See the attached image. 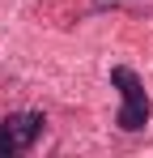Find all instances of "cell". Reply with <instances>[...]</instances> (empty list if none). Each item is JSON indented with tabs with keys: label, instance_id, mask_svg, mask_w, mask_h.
I'll return each mask as SVG.
<instances>
[{
	"label": "cell",
	"instance_id": "cell-1",
	"mask_svg": "<svg viewBox=\"0 0 153 158\" xmlns=\"http://www.w3.org/2000/svg\"><path fill=\"white\" fill-rule=\"evenodd\" d=\"M111 85H119V94H124V107H119V128L124 132H136L149 124V94H145V85L140 77L132 73V69H111Z\"/></svg>",
	"mask_w": 153,
	"mask_h": 158
},
{
	"label": "cell",
	"instance_id": "cell-2",
	"mask_svg": "<svg viewBox=\"0 0 153 158\" xmlns=\"http://www.w3.org/2000/svg\"><path fill=\"white\" fill-rule=\"evenodd\" d=\"M43 115L38 111H17V115H4L0 120V158L4 154H22L30 150L38 137H43Z\"/></svg>",
	"mask_w": 153,
	"mask_h": 158
}]
</instances>
